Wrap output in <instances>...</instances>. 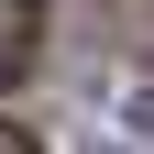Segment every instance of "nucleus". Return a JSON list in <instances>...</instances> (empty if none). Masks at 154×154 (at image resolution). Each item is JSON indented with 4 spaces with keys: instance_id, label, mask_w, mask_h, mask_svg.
Here are the masks:
<instances>
[{
    "instance_id": "1",
    "label": "nucleus",
    "mask_w": 154,
    "mask_h": 154,
    "mask_svg": "<svg viewBox=\"0 0 154 154\" xmlns=\"http://www.w3.org/2000/svg\"><path fill=\"white\" fill-rule=\"evenodd\" d=\"M33 33H44V0H0V44L22 55V44H33Z\"/></svg>"
}]
</instances>
